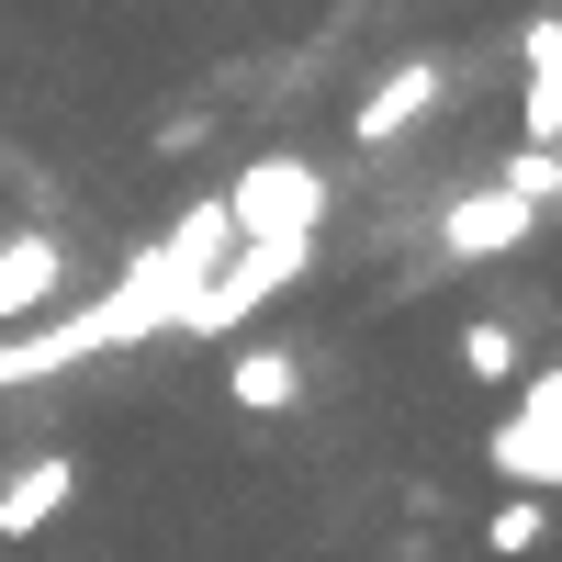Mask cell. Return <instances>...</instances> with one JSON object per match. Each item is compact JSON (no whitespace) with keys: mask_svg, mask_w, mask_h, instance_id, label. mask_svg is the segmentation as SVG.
<instances>
[{"mask_svg":"<svg viewBox=\"0 0 562 562\" xmlns=\"http://www.w3.org/2000/svg\"><path fill=\"white\" fill-rule=\"evenodd\" d=\"M315 248L326 237H237L214 259V281L192 293V315H180V338H237V326L270 304V293H293V281L315 270Z\"/></svg>","mask_w":562,"mask_h":562,"instance_id":"6da1fadb","label":"cell"},{"mask_svg":"<svg viewBox=\"0 0 562 562\" xmlns=\"http://www.w3.org/2000/svg\"><path fill=\"white\" fill-rule=\"evenodd\" d=\"M225 225L237 237H326V203H338V180H326L315 158H293V147H270V158H248L237 180H225Z\"/></svg>","mask_w":562,"mask_h":562,"instance_id":"7a4b0ae2","label":"cell"},{"mask_svg":"<svg viewBox=\"0 0 562 562\" xmlns=\"http://www.w3.org/2000/svg\"><path fill=\"white\" fill-rule=\"evenodd\" d=\"M484 461H495L506 495H540V506L562 495V360H551V371H518V405L495 416Z\"/></svg>","mask_w":562,"mask_h":562,"instance_id":"3957f363","label":"cell"},{"mask_svg":"<svg viewBox=\"0 0 562 562\" xmlns=\"http://www.w3.org/2000/svg\"><path fill=\"white\" fill-rule=\"evenodd\" d=\"M540 237V214L518 192H495V180H473V192H450L428 214V270H484V259H518Z\"/></svg>","mask_w":562,"mask_h":562,"instance_id":"277c9868","label":"cell"},{"mask_svg":"<svg viewBox=\"0 0 562 562\" xmlns=\"http://www.w3.org/2000/svg\"><path fill=\"white\" fill-rule=\"evenodd\" d=\"M439 102H450V68H439V57H405V68H383V79L360 90V113H349V135H360V158H383V147H405V135L428 124Z\"/></svg>","mask_w":562,"mask_h":562,"instance_id":"5b68a950","label":"cell"},{"mask_svg":"<svg viewBox=\"0 0 562 562\" xmlns=\"http://www.w3.org/2000/svg\"><path fill=\"white\" fill-rule=\"evenodd\" d=\"M68 293V237L57 225H0V338L45 326V304Z\"/></svg>","mask_w":562,"mask_h":562,"instance_id":"8992f818","label":"cell"},{"mask_svg":"<svg viewBox=\"0 0 562 562\" xmlns=\"http://www.w3.org/2000/svg\"><path fill=\"white\" fill-rule=\"evenodd\" d=\"M79 360H113V338H102V304H90V315L12 326V338H0V394H34V383H57V371H79Z\"/></svg>","mask_w":562,"mask_h":562,"instance_id":"52a82bcc","label":"cell"},{"mask_svg":"<svg viewBox=\"0 0 562 562\" xmlns=\"http://www.w3.org/2000/svg\"><path fill=\"white\" fill-rule=\"evenodd\" d=\"M68 495H79V461L68 450L12 461V473H0V540H45V529L68 518Z\"/></svg>","mask_w":562,"mask_h":562,"instance_id":"ba28073f","label":"cell"},{"mask_svg":"<svg viewBox=\"0 0 562 562\" xmlns=\"http://www.w3.org/2000/svg\"><path fill=\"white\" fill-rule=\"evenodd\" d=\"M518 135L529 147H562V12H540L518 34Z\"/></svg>","mask_w":562,"mask_h":562,"instance_id":"9c48e42d","label":"cell"},{"mask_svg":"<svg viewBox=\"0 0 562 562\" xmlns=\"http://www.w3.org/2000/svg\"><path fill=\"white\" fill-rule=\"evenodd\" d=\"M225 405H237V416H293L304 405V349L248 338L237 360H225Z\"/></svg>","mask_w":562,"mask_h":562,"instance_id":"30bf717a","label":"cell"},{"mask_svg":"<svg viewBox=\"0 0 562 562\" xmlns=\"http://www.w3.org/2000/svg\"><path fill=\"white\" fill-rule=\"evenodd\" d=\"M461 371H473V383H518V371H529V326H518V304H495V315L461 326Z\"/></svg>","mask_w":562,"mask_h":562,"instance_id":"8fae6325","label":"cell"},{"mask_svg":"<svg viewBox=\"0 0 562 562\" xmlns=\"http://www.w3.org/2000/svg\"><path fill=\"white\" fill-rule=\"evenodd\" d=\"M158 248H169L180 270H192V281H214V259H225V248H237V225H225V203L203 192V203H180V225H169V237H158Z\"/></svg>","mask_w":562,"mask_h":562,"instance_id":"7c38bea8","label":"cell"},{"mask_svg":"<svg viewBox=\"0 0 562 562\" xmlns=\"http://www.w3.org/2000/svg\"><path fill=\"white\" fill-rule=\"evenodd\" d=\"M484 551H495V562H529V551H551V506H540V495H506L495 518H484Z\"/></svg>","mask_w":562,"mask_h":562,"instance_id":"4fadbf2b","label":"cell"},{"mask_svg":"<svg viewBox=\"0 0 562 562\" xmlns=\"http://www.w3.org/2000/svg\"><path fill=\"white\" fill-rule=\"evenodd\" d=\"M495 192H518L529 214H551V203H562V180H551V147H518V158H495Z\"/></svg>","mask_w":562,"mask_h":562,"instance_id":"5bb4252c","label":"cell"},{"mask_svg":"<svg viewBox=\"0 0 562 562\" xmlns=\"http://www.w3.org/2000/svg\"><path fill=\"white\" fill-rule=\"evenodd\" d=\"M158 158H192V147H214V113L192 102V113H158V135H147Z\"/></svg>","mask_w":562,"mask_h":562,"instance_id":"9a60e30c","label":"cell"},{"mask_svg":"<svg viewBox=\"0 0 562 562\" xmlns=\"http://www.w3.org/2000/svg\"><path fill=\"white\" fill-rule=\"evenodd\" d=\"M551 180H562V147H551Z\"/></svg>","mask_w":562,"mask_h":562,"instance_id":"2e32d148","label":"cell"}]
</instances>
